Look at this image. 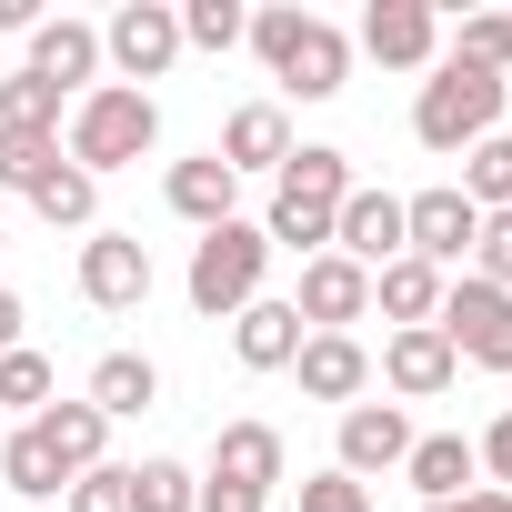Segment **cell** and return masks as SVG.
<instances>
[{
    "mask_svg": "<svg viewBox=\"0 0 512 512\" xmlns=\"http://www.w3.org/2000/svg\"><path fill=\"white\" fill-rule=\"evenodd\" d=\"M342 201H352V161L322 151V141H302V151L272 171V221H262V241H282V251H332Z\"/></svg>",
    "mask_w": 512,
    "mask_h": 512,
    "instance_id": "6da1fadb",
    "label": "cell"
},
{
    "mask_svg": "<svg viewBox=\"0 0 512 512\" xmlns=\"http://www.w3.org/2000/svg\"><path fill=\"white\" fill-rule=\"evenodd\" d=\"M251 51H262V61H272V81H282V91H302V101H332V91L352 81V41H342L322 11H292V0L251 11Z\"/></svg>",
    "mask_w": 512,
    "mask_h": 512,
    "instance_id": "7a4b0ae2",
    "label": "cell"
},
{
    "mask_svg": "<svg viewBox=\"0 0 512 512\" xmlns=\"http://www.w3.org/2000/svg\"><path fill=\"white\" fill-rule=\"evenodd\" d=\"M161 141V101L151 91H131V81H91L81 101H71V161L101 181V171H121V161H141Z\"/></svg>",
    "mask_w": 512,
    "mask_h": 512,
    "instance_id": "3957f363",
    "label": "cell"
},
{
    "mask_svg": "<svg viewBox=\"0 0 512 512\" xmlns=\"http://www.w3.org/2000/svg\"><path fill=\"white\" fill-rule=\"evenodd\" d=\"M262 272H272V241L231 211L221 231H201V241H191V312H201V322L251 312V302H262Z\"/></svg>",
    "mask_w": 512,
    "mask_h": 512,
    "instance_id": "277c9868",
    "label": "cell"
},
{
    "mask_svg": "<svg viewBox=\"0 0 512 512\" xmlns=\"http://www.w3.org/2000/svg\"><path fill=\"white\" fill-rule=\"evenodd\" d=\"M502 71H472V61H442L432 81H422V101H412V131H422V151H472V141H492V121H502Z\"/></svg>",
    "mask_w": 512,
    "mask_h": 512,
    "instance_id": "5b68a950",
    "label": "cell"
},
{
    "mask_svg": "<svg viewBox=\"0 0 512 512\" xmlns=\"http://www.w3.org/2000/svg\"><path fill=\"white\" fill-rule=\"evenodd\" d=\"M442 342H452V362H472V372H512V292H492V282H452L442 292V322H432Z\"/></svg>",
    "mask_w": 512,
    "mask_h": 512,
    "instance_id": "8992f818",
    "label": "cell"
},
{
    "mask_svg": "<svg viewBox=\"0 0 512 512\" xmlns=\"http://www.w3.org/2000/svg\"><path fill=\"white\" fill-rule=\"evenodd\" d=\"M472 231H482V211H472L452 181L402 201V251H412V262H432L442 282H452V262H472Z\"/></svg>",
    "mask_w": 512,
    "mask_h": 512,
    "instance_id": "52a82bcc",
    "label": "cell"
},
{
    "mask_svg": "<svg viewBox=\"0 0 512 512\" xmlns=\"http://www.w3.org/2000/svg\"><path fill=\"white\" fill-rule=\"evenodd\" d=\"M101 61H121V81H131V91H141V81H161V71L181 61V11H171V0H131V11H111Z\"/></svg>",
    "mask_w": 512,
    "mask_h": 512,
    "instance_id": "ba28073f",
    "label": "cell"
},
{
    "mask_svg": "<svg viewBox=\"0 0 512 512\" xmlns=\"http://www.w3.org/2000/svg\"><path fill=\"white\" fill-rule=\"evenodd\" d=\"M81 302H91V312H141V302H151V251H141V231H91V241H81Z\"/></svg>",
    "mask_w": 512,
    "mask_h": 512,
    "instance_id": "9c48e42d",
    "label": "cell"
},
{
    "mask_svg": "<svg viewBox=\"0 0 512 512\" xmlns=\"http://www.w3.org/2000/svg\"><path fill=\"white\" fill-rule=\"evenodd\" d=\"M292 312H302V332H352V322L372 312V272H362V262H342V251H312Z\"/></svg>",
    "mask_w": 512,
    "mask_h": 512,
    "instance_id": "30bf717a",
    "label": "cell"
},
{
    "mask_svg": "<svg viewBox=\"0 0 512 512\" xmlns=\"http://www.w3.org/2000/svg\"><path fill=\"white\" fill-rule=\"evenodd\" d=\"M362 51L382 71H422L442 51V11H432V0H372V11H362Z\"/></svg>",
    "mask_w": 512,
    "mask_h": 512,
    "instance_id": "8fae6325",
    "label": "cell"
},
{
    "mask_svg": "<svg viewBox=\"0 0 512 512\" xmlns=\"http://www.w3.org/2000/svg\"><path fill=\"white\" fill-rule=\"evenodd\" d=\"M332 251L362 262V272H392V262H402V201L352 181V201H342V221H332Z\"/></svg>",
    "mask_w": 512,
    "mask_h": 512,
    "instance_id": "7c38bea8",
    "label": "cell"
},
{
    "mask_svg": "<svg viewBox=\"0 0 512 512\" xmlns=\"http://www.w3.org/2000/svg\"><path fill=\"white\" fill-rule=\"evenodd\" d=\"M402 462H412V422H402V402H352V412H342V462H332V472L362 482V472H402Z\"/></svg>",
    "mask_w": 512,
    "mask_h": 512,
    "instance_id": "4fadbf2b",
    "label": "cell"
},
{
    "mask_svg": "<svg viewBox=\"0 0 512 512\" xmlns=\"http://www.w3.org/2000/svg\"><path fill=\"white\" fill-rule=\"evenodd\" d=\"M292 372H302V392H312V402H342V412L372 392V352H362L352 332H312V342L292 352Z\"/></svg>",
    "mask_w": 512,
    "mask_h": 512,
    "instance_id": "5bb4252c",
    "label": "cell"
},
{
    "mask_svg": "<svg viewBox=\"0 0 512 512\" xmlns=\"http://www.w3.org/2000/svg\"><path fill=\"white\" fill-rule=\"evenodd\" d=\"M201 482H231V492H262V502H272V482H282V432H272V422H221Z\"/></svg>",
    "mask_w": 512,
    "mask_h": 512,
    "instance_id": "9a60e30c",
    "label": "cell"
},
{
    "mask_svg": "<svg viewBox=\"0 0 512 512\" xmlns=\"http://www.w3.org/2000/svg\"><path fill=\"white\" fill-rule=\"evenodd\" d=\"M382 382H392L402 402H432V392L462 382V362H452V342L422 322V332H392V342H382Z\"/></svg>",
    "mask_w": 512,
    "mask_h": 512,
    "instance_id": "2e32d148",
    "label": "cell"
},
{
    "mask_svg": "<svg viewBox=\"0 0 512 512\" xmlns=\"http://www.w3.org/2000/svg\"><path fill=\"white\" fill-rule=\"evenodd\" d=\"M221 161H231V181H241V171H282V161H292L282 101H241V111L221 121Z\"/></svg>",
    "mask_w": 512,
    "mask_h": 512,
    "instance_id": "e0dca14e",
    "label": "cell"
},
{
    "mask_svg": "<svg viewBox=\"0 0 512 512\" xmlns=\"http://www.w3.org/2000/svg\"><path fill=\"white\" fill-rule=\"evenodd\" d=\"M31 71L71 101V91L101 71V31H91V21H31Z\"/></svg>",
    "mask_w": 512,
    "mask_h": 512,
    "instance_id": "ac0fdd59",
    "label": "cell"
},
{
    "mask_svg": "<svg viewBox=\"0 0 512 512\" xmlns=\"http://www.w3.org/2000/svg\"><path fill=\"white\" fill-rule=\"evenodd\" d=\"M101 422H141L151 402H161V372H151V352H101L91 362V392H81Z\"/></svg>",
    "mask_w": 512,
    "mask_h": 512,
    "instance_id": "d6986e66",
    "label": "cell"
},
{
    "mask_svg": "<svg viewBox=\"0 0 512 512\" xmlns=\"http://www.w3.org/2000/svg\"><path fill=\"white\" fill-rule=\"evenodd\" d=\"M302 342H312V332H302L292 302H251V312H231V352H241L251 372H292Z\"/></svg>",
    "mask_w": 512,
    "mask_h": 512,
    "instance_id": "ffe728a7",
    "label": "cell"
},
{
    "mask_svg": "<svg viewBox=\"0 0 512 512\" xmlns=\"http://www.w3.org/2000/svg\"><path fill=\"white\" fill-rule=\"evenodd\" d=\"M161 191H171V211H181V221H201V231H221V221H231V201H241V181H231V161H221V151L171 161V181H161Z\"/></svg>",
    "mask_w": 512,
    "mask_h": 512,
    "instance_id": "44dd1931",
    "label": "cell"
},
{
    "mask_svg": "<svg viewBox=\"0 0 512 512\" xmlns=\"http://www.w3.org/2000/svg\"><path fill=\"white\" fill-rule=\"evenodd\" d=\"M402 472H412V492H422V512H432V502H462V492L482 482V452H472L462 432H432V442H412Z\"/></svg>",
    "mask_w": 512,
    "mask_h": 512,
    "instance_id": "7402d4cb",
    "label": "cell"
},
{
    "mask_svg": "<svg viewBox=\"0 0 512 512\" xmlns=\"http://www.w3.org/2000/svg\"><path fill=\"white\" fill-rule=\"evenodd\" d=\"M442 292H452V282H442L432 262H412V251H402L392 272H372V302H382V312H392L402 332H422V322H442Z\"/></svg>",
    "mask_w": 512,
    "mask_h": 512,
    "instance_id": "603a6c76",
    "label": "cell"
},
{
    "mask_svg": "<svg viewBox=\"0 0 512 512\" xmlns=\"http://www.w3.org/2000/svg\"><path fill=\"white\" fill-rule=\"evenodd\" d=\"M31 432L51 442V462H61L71 482H81V472H101V442H111V422H101L91 402H51V412H41Z\"/></svg>",
    "mask_w": 512,
    "mask_h": 512,
    "instance_id": "cb8c5ba5",
    "label": "cell"
},
{
    "mask_svg": "<svg viewBox=\"0 0 512 512\" xmlns=\"http://www.w3.org/2000/svg\"><path fill=\"white\" fill-rule=\"evenodd\" d=\"M0 492H21V502H61V492H71V472L51 462V442H41L31 422L0 442Z\"/></svg>",
    "mask_w": 512,
    "mask_h": 512,
    "instance_id": "d4e9b609",
    "label": "cell"
},
{
    "mask_svg": "<svg viewBox=\"0 0 512 512\" xmlns=\"http://www.w3.org/2000/svg\"><path fill=\"white\" fill-rule=\"evenodd\" d=\"M91 201H101V181H91L81 161H51V171L31 181V211H41L51 231H81V221H91Z\"/></svg>",
    "mask_w": 512,
    "mask_h": 512,
    "instance_id": "484cf974",
    "label": "cell"
},
{
    "mask_svg": "<svg viewBox=\"0 0 512 512\" xmlns=\"http://www.w3.org/2000/svg\"><path fill=\"white\" fill-rule=\"evenodd\" d=\"M452 191H462L472 211H512V141H502V131H492V141H472V151H462V181H452Z\"/></svg>",
    "mask_w": 512,
    "mask_h": 512,
    "instance_id": "4316f807",
    "label": "cell"
},
{
    "mask_svg": "<svg viewBox=\"0 0 512 512\" xmlns=\"http://www.w3.org/2000/svg\"><path fill=\"white\" fill-rule=\"evenodd\" d=\"M0 131H41V141H61V91H51L41 71H11V81H0Z\"/></svg>",
    "mask_w": 512,
    "mask_h": 512,
    "instance_id": "83f0119b",
    "label": "cell"
},
{
    "mask_svg": "<svg viewBox=\"0 0 512 512\" xmlns=\"http://www.w3.org/2000/svg\"><path fill=\"white\" fill-rule=\"evenodd\" d=\"M0 412H21V422L51 412V362L41 352H0Z\"/></svg>",
    "mask_w": 512,
    "mask_h": 512,
    "instance_id": "f1b7e54d",
    "label": "cell"
},
{
    "mask_svg": "<svg viewBox=\"0 0 512 512\" xmlns=\"http://www.w3.org/2000/svg\"><path fill=\"white\" fill-rule=\"evenodd\" d=\"M231 41H251L241 0H191V11H181V51H231Z\"/></svg>",
    "mask_w": 512,
    "mask_h": 512,
    "instance_id": "f546056e",
    "label": "cell"
},
{
    "mask_svg": "<svg viewBox=\"0 0 512 512\" xmlns=\"http://www.w3.org/2000/svg\"><path fill=\"white\" fill-rule=\"evenodd\" d=\"M191 502H201V482L181 462H141L131 472V512H191Z\"/></svg>",
    "mask_w": 512,
    "mask_h": 512,
    "instance_id": "4dcf8cb0",
    "label": "cell"
},
{
    "mask_svg": "<svg viewBox=\"0 0 512 512\" xmlns=\"http://www.w3.org/2000/svg\"><path fill=\"white\" fill-rule=\"evenodd\" d=\"M51 161H61V141H41V131H0V191H31Z\"/></svg>",
    "mask_w": 512,
    "mask_h": 512,
    "instance_id": "1f68e13d",
    "label": "cell"
},
{
    "mask_svg": "<svg viewBox=\"0 0 512 512\" xmlns=\"http://www.w3.org/2000/svg\"><path fill=\"white\" fill-rule=\"evenodd\" d=\"M472 282L512 292V211H482V231H472Z\"/></svg>",
    "mask_w": 512,
    "mask_h": 512,
    "instance_id": "d6a6232c",
    "label": "cell"
},
{
    "mask_svg": "<svg viewBox=\"0 0 512 512\" xmlns=\"http://www.w3.org/2000/svg\"><path fill=\"white\" fill-rule=\"evenodd\" d=\"M71 512H131V462H101L71 482Z\"/></svg>",
    "mask_w": 512,
    "mask_h": 512,
    "instance_id": "836d02e7",
    "label": "cell"
},
{
    "mask_svg": "<svg viewBox=\"0 0 512 512\" xmlns=\"http://www.w3.org/2000/svg\"><path fill=\"white\" fill-rule=\"evenodd\" d=\"M302 512H372V482H352V472H312V482H302Z\"/></svg>",
    "mask_w": 512,
    "mask_h": 512,
    "instance_id": "e575fe53",
    "label": "cell"
},
{
    "mask_svg": "<svg viewBox=\"0 0 512 512\" xmlns=\"http://www.w3.org/2000/svg\"><path fill=\"white\" fill-rule=\"evenodd\" d=\"M472 452H482V472H492V492H512V412H502V422H492V432H482Z\"/></svg>",
    "mask_w": 512,
    "mask_h": 512,
    "instance_id": "d590c367",
    "label": "cell"
},
{
    "mask_svg": "<svg viewBox=\"0 0 512 512\" xmlns=\"http://www.w3.org/2000/svg\"><path fill=\"white\" fill-rule=\"evenodd\" d=\"M191 512H272V502H262V492H231V482H201Z\"/></svg>",
    "mask_w": 512,
    "mask_h": 512,
    "instance_id": "8d00e7d4",
    "label": "cell"
},
{
    "mask_svg": "<svg viewBox=\"0 0 512 512\" xmlns=\"http://www.w3.org/2000/svg\"><path fill=\"white\" fill-rule=\"evenodd\" d=\"M432 512H512V492H492V482H482V492H462V502H432Z\"/></svg>",
    "mask_w": 512,
    "mask_h": 512,
    "instance_id": "74e56055",
    "label": "cell"
},
{
    "mask_svg": "<svg viewBox=\"0 0 512 512\" xmlns=\"http://www.w3.org/2000/svg\"><path fill=\"white\" fill-rule=\"evenodd\" d=\"M0 352H21V302L0 292Z\"/></svg>",
    "mask_w": 512,
    "mask_h": 512,
    "instance_id": "f35d334b",
    "label": "cell"
},
{
    "mask_svg": "<svg viewBox=\"0 0 512 512\" xmlns=\"http://www.w3.org/2000/svg\"><path fill=\"white\" fill-rule=\"evenodd\" d=\"M502 71H512V11H502Z\"/></svg>",
    "mask_w": 512,
    "mask_h": 512,
    "instance_id": "ab89813d",
    "label": "cell"
}]
</instances>
